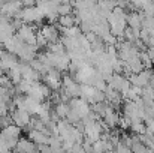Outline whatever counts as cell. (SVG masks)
I'll list each match as a JSON object with an SVG mask.
<instances>
[{
  "instance_id": "30bf717a",
  "label": "cell",
  "mask_w": 154,
  "mask_h": 153,
  "mask_svg": "<svg viewBox=\"0 0 154 153\" xmlns=\"http://www.w3.org/2000/svg\"><path fill=\"white\" fill-rule=\"evenodd\" d=\"M3 129V123H2V116H0V131Z\"/></svg>"
},
{
  "instance_id": "ba28073f",
  "label": "cell",
  "mask_w": 154,
  "mask_h": 153,
  "mask_svg": "<svg viewBox=\"0 0 154 153\" xmlns=\"http://www.w3.org/2000/svg\"><path fill=\"white\" fill-rule=\"evenodd\" d=\"M72 9H73V3L63 2V3H60V6H58V15H60V17L72 15Z\"/></svg>"
},
{
  "instance_id": "6da1fadb",
  "label": "cell",
  "mask_w": 154,
  "mask_h": 153,
  "mask_svg": "<svg viewBox=\"0 0 154 153\" xmlns=\"http://www.w3.org/2000/svg\"><path fill=\"white\" fill-rule=\"evenodd\" d=\"M17 36L20 38V41H23L24 44H29V45H36V38H38V33L35 30L33 26L30 24H24L21 29L17 30Z\"/></svg>"
},
{
  "instance_id": "8992f818",
  "label": "cell",
  "mask_w": 154,
  "mask_h": 153,
  "mask_svg": "<svg viewBox=\"0 0 154 153\" xmlns=\"http://www.w3.org/2000/svg\"><path fill=\"white\" fill-rule=\"evenodd\" d=\"M69 102H58L54 105V114L58 117V119H63L66 120L67 114H69Z\"/></svg>"
},
{
  "instance_id": "9c48e42d",
  "label": "cell",
  "mask_w": 154,
  "mask_h": 153,
  "mask_svg": "<svg viewBox=\"0 0 154 153\" xmlns=\"http://www.w3.org/2000/svg\"><path fill=\"white\" fill-rule=\"evenodd\" d=\"M3 54H5V51H3V48L0 47V59H2V56H3Z\"/></svg>"
},
{
  "instance_id": "3957f363",
  "label": "cell",
  "mask_w": 154,
  "mask_h": 153,
  "mask_svg": "<svg viewBox=\"0 0 154 153\" xmlns=\"http://www.w3.org/2000/svg\"><path fill=\"white\" fill-rule=\"evenodd\" d=\"M39 33L45 38V41L48 42V45L60 41V32H58V29H57L54 24H51V23H50V24H44V26L41 27Z\"/></svg>"
},
{
  "instance_id": "5b68a950",
  "label": "cell",
  "mask_w": 154,
  "mask_h": 153,
  "mask_svg": "<svg viewBox=\"0 0 154 153\" xmlns=\"http://www.w3.org/2000/svg\"><path fill=\"white\" fill-rule=\"evenodd\" d=\"M144 17L142 14L136 12V11H132L127 14V24L130 29H136V30H142V21H144Z\"/></svg>"
},
{
  "instance_id": "277c9868",
  "label": "cell",
  "mask_w": 154,
  "mask_h": 153,
  "mask_svg": "<svg viewBox=\"0 0 154 153\" xmlns=\"http://www.w3.org/2000/svg\"><path fill=\"white\" fill-rule=\"evenodd\" d=\"M0 63H2V66H3L5 71H11V69H14V68H17L20 65L18 57L15 54H12V53H8V51H5V54L2 56Z\"/></svg>"
},
{
  "instance_id": "52a82bcc",
  "label": "cell",
  "mask_w": 154,
  "mask_h": 153,
  "mask_svg": "<svg viewBox=\"0 0 154 153\" xmlns=\"http://www.w3.org/2000/svg\"><path fill=\"white\" fill-rule=\"evenodd\" d=\"M58 24L61 26V29H70L76 26V17L73 15H64L58 18Z\"/></svg>"
},
{
  "instance_id": "7a4b0ae2",
  "label": "cell",
  "mask_w": 154,
  "mask_h": 153,
  "mask_svg": "<svg viewBox=\"0 0 154 153\" xmlns=\"http://www.w3.org/2000/svg\"><path fill=\"white\" fill-rule=\"evenodd\" d=\"M11 117H12V122H14V125L15 126H18V128H29V125H30V122H32V117H30V114L27 113V111H24V110H20V108H15L14 111H12V114H11Z\"/></svg>"
}]
</instances>
